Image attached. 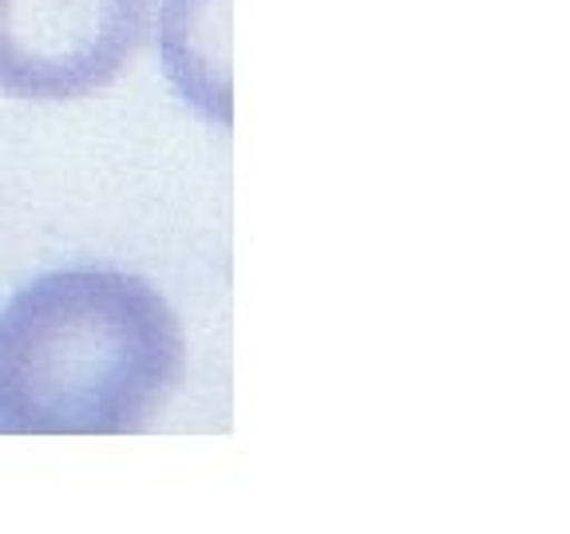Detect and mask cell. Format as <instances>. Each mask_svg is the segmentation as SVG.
I'll return each instance as SVG.
<instances>
[{
    "label": "cell",
    "instance_id": "obj_1",
    "mask_svg": "<svg viewBox=\"0 0 570 534\" xmlns=\"http://www.w3.org/2000/svg\"><path fill=\"white\" fill-rule=\"evenodd\" d=\"M187 345L155 285L56 269L0 309V436H127L175 396Z\"/></svg>",
    "mask_w": 570,
    "mask_h": 534
},
{
    "label": "cell",
    "instance_id": "obj_2",
    "mask_svg": "<svg viewBox=\"0 0 570 534\" xmlns=\"http://www.w3.org/2000/svg\"><path fill=\"white\" fill-rule=\"evenodd\" d=\"M151 0H0V91L63 103L107 88L139 52Z\"/></svg>",
    "mask_w": 570,
    "mask_h": 534
}]
</instances>
